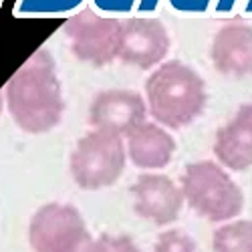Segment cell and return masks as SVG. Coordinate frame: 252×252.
Instances as JSON below:
<instances>
[{
    "label": "cell",
    "instance_id": "1",
    "mask_svg": "<svg viewBox=\"0 0 252 252\" xmlns=\"http://www.w3.org/2000/svg\"><path fill=\"white\" fill-rule=\"evenodd\" d=\"M4 97L10 117L23 131H51L65 109L53 55L47 49L34 51L8 79Z\"/></svg>",
    "mask_w": 252,
    "mask_h": 252
},
{
    "label": "cell",
    "instance_id": "2",
    "mask_svg": "<svg viewBox=\"0 0 252 252\" xmlns=\"http://www.w3.org/2000/svg\"><path fill=\"white\" fill-rule=\"evenodd\" d=\"M204 79L180 61L159 65L145 83V103L156 123L182 129L196 121L206 107Z\"/></svg>",
    "mask_w": 252,
    "mask_h": 252
},
{
    "label": "cell",
    "instance_id": "3",
    "mask_svg": "<svg viewBox=\"0 0 252 252\" xmlns=\"http://www.w3.org/2000/svg\"><path fill=\"white\" fill-rule=\"evenodd\" d=\"M180 188L188 206L208 222L222 226L238 220L242 214L244 194L218 161L204 159L188 163Z\"/></svg>",
    "mask_w": 252,
    "mask_h": 252
},
{
    "label": "cell",
    "instance_id": "4",
    "mask_svg": "<svg viewBox=\"0 0 252 252\" xmlns=\"http://www.w3.org/2000/svg\"><path fill=\"white\" fill-rule=\"evenodd\" d=\"M127 161V150L119 135L91 131L83 135L71 154V176L85 190L113 186Z\"/></svg>",
    "mask_w": 252,
    "mask_h": 252
},
{
    "label": "cell",
    "instance_id": "5",
    "mask_svg": "<svg viewBox=\"0 0 252 252\" xmlns=\"http://www.w3.org/2000/svg\"><path fill=\"white\" fill-rule=\"evenodd\" d=\"M29 242L34 252H85L93 236L75 206L51 202L32 214Z\"/></svg>",
    "mask_w": 252,
    "mask_h": 252
},
{
    "label": "cell",
    "instance_id": "6",
    "mask_svg": "<svg viewBox=\"0 0 252 252\" xmlns=\"http://www.w3.org/2000/svg\"><path fill=\"white\" fill-rule=\"evenodd\" d=\"M63 31H65L73 55L79 61L91 63L95 67H105L119 57V18L101 16L93 8H83L81 12L67 18Z\"/></svg>",
    "mask_w": 252,
    "mask_h": 252
},
{
    "label": "cell",
    "instance_id": "7",
    "mask_svg": "<svg viewBox=\"0 0 252 252\" xmlns=\"http://www.w3.org/2000/svg\"><path fill=\"white\" fill-rule=\"evenodd\" d=\"M170 53V34L163 23L152 16H131L121 20L119 61L137 69H154L163 65Z\"/></svg>",
    "mask_w": 252,
    "mask_h": 252
},
{
    "label": "cell",
    "instance_id": "8",
    "mask_svg": "<svg viewBox=\"0 0 252 252\" xmlns=\"http://www.w3.org/2000/svg\"><path fill=\"white\" fill-rule=\"evenodd\" d=\"M148 103L131 89H107L95 95L89 107V123L97 131L129 137L148 117Z\"/></svg>",
    "mask_w": 252,
    "mask_h": 252
},
{
    "label": "cell",
    "instance_id": "9",
    "mask_svg": "<svg viewBox=\"0 0 252 252\" xmlns=\"http://www.w3.org/2000/svg\"><path fill=\"white\" fill-rule=\"evenodd\" d=\"M135 214L158 226L174 224L184 208V192L176 182L161 174H141L131 186Z\"/></svg>",
    "mask_w": 252,
    "mask_h": 252
},
{
    "label": "cell",
    "instance_id": "10",
    "mask_svg": "<svg viewBox=\"0 0 252 252\" xmlns=\"http://www.w3.org/2000/svg\"><path fill=\"white\" fill-rule=\"evenodd\" d=\"M214 156L226 170L244 172L252 167V101L240 105L236 115L218 129Z\"/></svg>",
    "mask_w": 252,
    "mask_h": 252
},
{
    "label": "cell",
    "instance_id": "11",
    "mask_svg": "<svg viewBox=\"0 0 252 252\" xmlns=\"http://www.w3.org/2000/svg\"><path fill=\"white\" fill-rule=\"evenodd\" d=\"M212 63L226 77L252 75V27L244 23L224 25L212 40Z\"/></svg>",
    "mask_w": 252,
    "mask_h": 252
},
{
    "label": "cell",
    "instance_id": "12",
    "mask_svg": "<svg viewBox=\"0 0 252 252\" xmlns=\"http://www.w3.org/2000/svg\"><path fill=\"white\" fill-rule=\"evenodd\" d=\"M174 152V137L156 121H145L127 137V156L139 170H163Z\"/></svg>",
    "mask_w": 252,
    "mask_h": 252
},
{
    "label": "cell",
    "instance_id": "13",
    "mask_svg": "<svg viewBox=\"0 0 252 252\" xmlns=\"http://www.w3.org/2000/svg\"><path fill=\"white\" fill-rule=\"evenodd\" d=\"M89 0H14L16 18H71Z\"/></svg>",
    "mask_w": 252,
    "mask_h": 252
},
{
    "label": "cell",
    "instance_id": "14",
    "mask_svg": "<svg viewBox=\"0 0 252 252\" xmlns=\"http://www.w3.org/2000/svg\"><path fill=\"white\" fill-rule=\"evenodd\" d=\"M214 252H252V220H234L222 224L212 236Z\"/></svg>",
    "mask_w": 252,
    "mask_h": 252
},
{
    "label": "cell",
    "instance_id": "15",
    "mask_svg": "<svg viewBox=\"0 0 252 252\" xmlns=\"http://www.w3.org/2000/svg\"><path fill=\"white\" fill-rule=\"evenodd\" d=\"M154 252H200V248L184 230H165L158 236Z\"/></svg>",
    "mask_w": 252,
    "mask_h": 252
},
{
    "label": "cell",
    "instance_id": "16",
    "mask_svg": "<svg viewBox=\"0 0 252 252\" xmlns=\"http://www.w3.org/2000/svg\"><path fill=\"white\" fill-rule=\"evenodd\" d=\"M91 8L101 14V16H109V18H131L133 12H137L139 0H89Z\"/></svg>",
    "mask_w": 252,
    "mask_h": 252
},
{
    "label": "cell",
    "instance_id": "17",
    "mask_svg": "<svg viewBox=\"0 0 252 252\" xmlns=\"http://www.w3.org/2000/svg\"><path fill=\"white\" fill-rule=\"evenodd\" d=\"M85 252H141L137 244L129 236H111V234H101L93 238L89 248Z\"/></svg>",
    "mask_w": 252,
    "mask_h": 252
},
{
    "label": "cell",
    "instance_id": "18",
    "mask_svg": "<svg viewBox=\"0 0 252 252\" xmlns=\"http://www.w3.org/2000/svg\"><path fill=\"white\" fill-rule=\"evenodd\" d=\"M2 4H4V0H0V8H2Z\"/></svg>",
    "mask_w": 252,
    "mask_h": 252
}]
</instances>
